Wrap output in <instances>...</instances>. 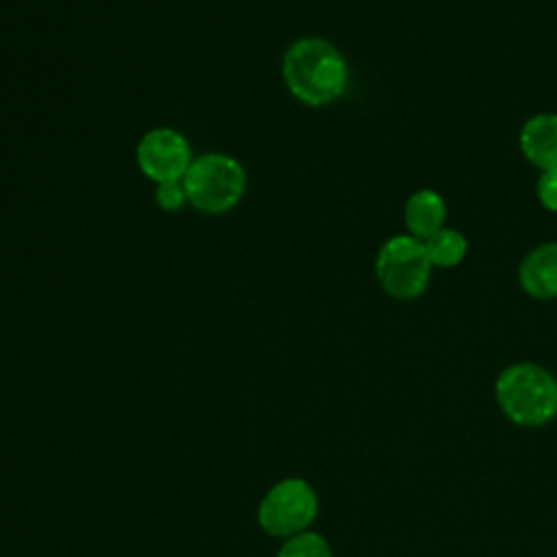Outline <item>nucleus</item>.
<instances>
[{
	"label": "nucleus",
	"instance_id": "obj_3",
	"mask_svg": "<svg viewBox=\"0 0 557 557\" xmlns=\"http://www.w3.org/2000/svg\"><path fill=\"white\" fill-rule=\"evenodd\" d=\"M187 200L205 213H222L235 207L246 189V172L228 154L209 152L191 161L183 176Z\"/></svg>",
	"mask_w": 557,
	"mask_h": 557
},
{
	"label": "nucleus",
	"instance_id": "obj_1",
	"mask_svg": "<svg viewBox=\"0 0 557 557\" xmlns=\"http://www.w3.org/2000/svg\"><path fill=\"white\" fill-rule=\"evenodd\" d=\"M283 81L296 100L309 107H322L346 91L348 65L331 41L305 37L294 41L285 52Z\"/></svg>",
	"mask_w": 557,
	"mask_h": 557
},
{
	"label": "nucleus",
	"instance_id": "obj_8",
	"mask_svg": "<svg viewBox=\"0 0 557 557\" xmlns=\"http://www.w3.org/2000/svg\"><path fill=\"white\" fill-rule=\"evenodd\" d=\"M522 154L540 170L557 168V113H537L522 124Z\"/></svg>",
	"mask_w": 557,
	"mask_h": 557
},
{
	"label": "nucleus",
	"instance_id": "obj_11",
	"mask_svg": "<svg viewBox=\"0 0 557 557\" xmlns=\"http://www.w3.org/2000/svg\"><path fill=\"white\" fill-rule=\"evenodd\" d=\"M276 557H331V548L320 533L302 531L285 540Z\"/></svg>",
	"mask_w": 557,
	"mask_h": 557
},
{
	"label": "nucleus",
	"instance_id": "obj_13",
	"mask_svg": "<svg viewBox=\"0 0 557 557\" xmlns=\"http://www.w3.org/2000/svg\"><path fill=\"white\" fill-rule=\"evenodd\" d=\"M183 200H187L183 183L181 181H170V183H159L157 187V202L161 209L165 211H174L183 205Z\"/></svg>",
	"mask_w": 557,
	"mask_h": 557
},
{
	"label": "nucleus",
	"instance_id": "obj_4",
	"mask_svg": "<svg viewBox=\"0 0 557 557\" xmlns=\"http://www.w3.org/2000/svg\"><path fill=\"white\" fill-rule=\"evenodd\" d=\"M431 268L424 242L413 235L389 237L379 248L374 261L381 287L398 300L418 298L429 287Z\"/></svg>",
	"mask_w": 557,
	"mask_h": 557
},
{
	"label": "nucleus",
	"instance_id": "obj_12",
	"mask_svg": "<svg viewBox=\"0 0 557 557\" xmlns=\"http://www.w3.org/2000/svg\"><path fill=\"white\" fill-rule=\"evenodd\" d=\"M537 200L544 209L557 213V168L555 170H542L537 185H535Z\"/></svg>",
	"mask_w": 557,
	"mask_h": 557
},
{
	"label": "nucleus",
	"instance_id": "obj_2",
	"mask_svg": "<svg viewBox=\"0 0 557 557\" xmlns=\"http://www.w3.org/2000/svg\"><path fill=\"white\" fill-rule=\"evenodd\" d=\"M503 413L520 426H542L557 413V381L535 363L505 368L494 385Z\"/></svg>",
	"mask_w": 557,
	"mask_h": 557
},
{
	"label": "nucleus",
	"instance_id": "obj_5",
	"mask_svg": "<svg viewBox=\"0 0 557 557\" xmlns=\"http://www.w3.org/2000/svg\"><path fill=\"white\" fill-rule=\"evenodd\" d=\"M315 516L318 496L313 487L298 476L272 485L257 509L259 527L274 537H292L307 531Z\"/></svg>",
	"mask_w": 557,
	"mask_h": 557
},
{
	"label": "nucleus",
	"instance_id": "obj_10",
	"mask_svg": "<svg viewBox=\"0 0 557 557\" xmlns=\"http://www.w3.org/2000/svg\"><path fill=\"white\" fill-rule=\"evenodd\" d=\"M426 255L437 268H455L463 261L468 252V239L457 228H440L429 239H424Z\"/></svg>",
	"mask_w": 557,
	"mask_h": 557
},
{
	"label": "nucleus",
	"instance_id": "obj_7",
	"mask_svg": "<svg viewBox=\"0 0 557 557\" xmlns=\"http://www.w3.org/2000/svg\"><path fill=\"white\" fill-rule=\"evenodd\" d=\"M518 281L533 298H557V244H542L533 248L518 268Z\"/></svg>",
	"mask_w": 557,
	"mask_h": 557
},
{
	"label": "nucleus",
	"instance_id": "obj_6",
	"mask_svg": "<svg viewBox=\"0 0 557 557\" xmlns=\"http://www.w3.org/2000/svg\"><path fill=\"white\" fill-rule=\"evenodd\" d=\"M137 165L154 183L183 181L191 165L189 144L174 128H152L137 144Z\"/></svg>",
	"mask_w": 557,
	"mask_h": 557
},
{
	"label": "nucleus",
	"instance_id": "obj_9",
	"mask_svg": "<svg viewBox=\"0 0 557 557\" xmlns=\"http://www.w3.org/2000/svg\"><path fill=\"white\" fill-rule=\"evenodd\" d=\"M446 202L433 189H418L405 202V224L409 235L418 239H429L433 233L444 228Z\"/></svg>",
	"mask_w": 557,
	"mask_h": 557
}]
</instances>
